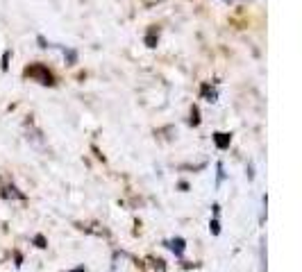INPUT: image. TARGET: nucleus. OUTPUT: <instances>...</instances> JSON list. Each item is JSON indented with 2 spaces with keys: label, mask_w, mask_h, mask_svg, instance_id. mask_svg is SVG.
Listing matches in <instances>:
<instances>
[{
  "label": "nucleus",
  "mask_w": 302,
  "mask_h": 272,
  "mask_svg": "<svg viewBox=\"0 0 302 272\" xmlns=\"http://www.w3.org/2000/svg\"><path fill=\"white\" fill-rule=\"evenodd\" d=\"M171 250H173V252H175V250L182 252V240H180V238H178V240H171Z\"/></svg>",
  "instance_id": "f257e3e1"
}]
</instances>
